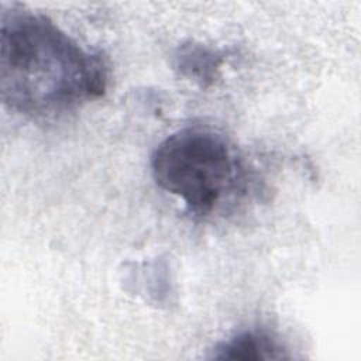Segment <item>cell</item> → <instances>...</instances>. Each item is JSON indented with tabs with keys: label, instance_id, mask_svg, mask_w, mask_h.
<instances>
[{
	"label": "cell",
	"instance_id": "cell-1",
	"mask_svg": "<svg viewBox=\"0 0 361 361\" xmlns=\"http://www.w3.org/2000/svg\"><path fill=\"white\" fill-rule=\"evenodd\" d=\"M107 83L103 55L83 48L49 17L25 8L3 13L0 92L10 110L59 117L103 96Z\"/></svg>",
	"mask_w": 361,
	"mask_h": 361
},
{
	"label": "cell",
	"instance_id": "cell-2",
	"mask_svg": "<svg viewBox=\"0 0 361 361\" xmlns=\"http://www.w3.org/2000/svg\"><path fill=\"white\" fill-rule=\"evenodd\" d=\"M151 172L161 189L199 217L234 203L247 185L237 148L221 133L203 127H186L162 140L152 152Z\"/></svg>",
	"mask_w": 361,
	"mask_h": 361
},
{
	"label": "cell",
	"instance_id": "cell-3",
	"mask_svg": "<svg viewBox=\"0 0 361 361\" xmlns=\"http://www.w3.org/2000/svg\"><path fill=\"white\" fill-rule=\"evenodd\" d=\"M216 360H286L285 343L265 327H250L219 341L209 355Z\"/></svg>",
	"mask_w": 361,
	"mask_h": 361
},
{
	"label": "cell",
	"instance_id": "cell-4",
	"mask_svg": "<svg viewBox=\"0 0 361 361\" xmlns=\"http://www.w3.org/2000/svg\"><path fill=\"white\" fill-rule=\"evenodd\" d=\"M178 68L186 76L204 83L212 82L220 66V56L202 45H183L176 55Z\"/></svg>",
	"mask_w": 361,
	"mask_h": 361
}]
</instances>
